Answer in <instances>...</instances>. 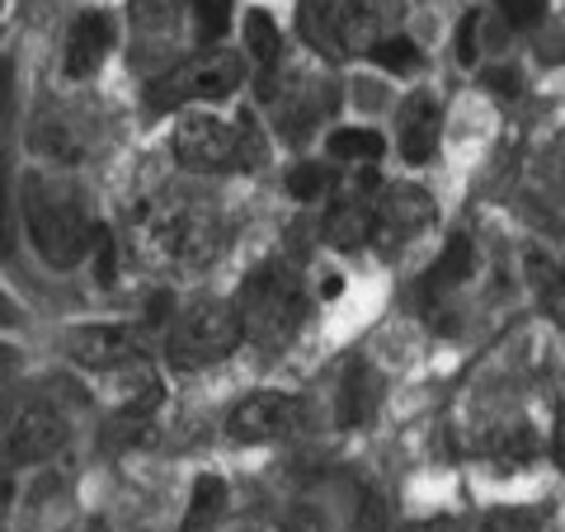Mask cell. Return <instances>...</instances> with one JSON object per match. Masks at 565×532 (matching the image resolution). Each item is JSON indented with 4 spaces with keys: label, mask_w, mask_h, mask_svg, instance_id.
<instances>
[{
    "label": "cell",
    "mask_w": 565,
    "mask_h": 532,
    "mask_svg": "<svg viewBox=\"0 0 565 532\" xmlns=\"http://www.w3.org/2000/svg\"><path fill=\"white\" fill-rule=\"evenodd\" d=\"M132 236L137 251L147 255L156 269H207L226 245V222L217 203L193 199V193H156V199L137 203L132 212Z\"/></svg>",
    "instance_id": "6da1fadb"
},
{
    "label": "cell",
    "mask_w": 565,
    "mask_h": 532,
    "mask_svg": "<svg viewBox=\"0 0 565 532\" xmlns=\"http://www.w3.org/2000/svg\"><path fill=\"white\" fill-rule=\"evenodd\" d=\"M20 208H24L29 241H33V251L43 255V264H52V269H76V264L90 255L95 222L85 217L76 189L66 180L29 170L24 189H20Z\"/></svg>",
    "instance_id": "7a4b0ae2"
},
{
    "label": "cell",
    "mask_w": 565,
    "mask_h": 532,
    "mask_svg": "<svg viewBox=\"0 0 565 532\" xmlns=\"http://www.w3.org/2000/svg\"><path fill=\"white\" fill-rule=\"evenodd\" d=\"M236 321L241 334L264 349H282L307 321V283L288 259H264L259 269L245 274L236 292Z\"/></svg>",
    "instance_id": "3957f363"
},
{
    "label": "cell",
    "mask_w": 565,
    "mask_h": 532,
    "mask_svg": "<svg viewBox=\"0 0 565 532\" xmlns=\"http://www.w3.org/2000/svg\"><path fill=\"white\" fill-rule=\"evenodd\" d=\"M174 161L193 174H241L269 161V147L250 114L222 118L203 109L174 123Z\"/></svg>",
    "instance_id": "277c9868"
},
{
    "label": "cell",
    "mask_w": 565,
    "mask_h": 532,
    "mask_svg": "<svg viewBox=\"0 0 565 532\" xmlns=\"http://www.w3.org/2000/svg\"><path fill=\"white\" fill-rule=\"evenodd\" d=\"M401 20V0H302L297 6V29L311 47L344 62L353 52H373L392 24Z\"/></svg>",
    "instance_id": "5b68a950"
},
{
    "label": "cell",
    "mask_w": 565,
    "mask_h": 532,
    "mask_svg": "<svg viewBox=\"0 0 565 532\" xmlns=\"http://www.w3.org/2000/svg\"><path fill=\"white\" fill-rule=\"evenodd\" d=\"M241 81H245V62L236 52L207 47L199 57L161 71V76L147 85V109L151 114H180L189 104H222L241 91Z\"/></svg>",
    "instance_id": "8992f818"
},
{
    "label": "cell",
    "mask_w": 565,
    "mask_h": 532,
    "mask_svg": "<svg viewBox=\"0 0 565 532\" xmlns=\"http://www.w3.org/2000/svg\"><path fill=\"white\" fill-rule=\"evenodd\" d=\"M245 340L236 307L226 301H189V307L166 326V363L174 372H203L212 363H222L226 353H236Z\"/></svg>",
    "instance_id": "52a82bcc"
},
{
    "label": "cell",
    "mask_w": 565,
    "mask_h": 532,
    "mask_svg": "<svg viewBox=\"0 0 565 532\" xmlns=\"http://www.w3.org/2000/svg\"><path fill=\"white\" fill-rule=\"evenodd\" d=\"M307 424V401L292 392H255L226 415V434L236 443H278Z\"/></svg>",
    "instance_id": "ba28073f"
},
{
    "label": "cell",
    "mask_w": 565,
    "mask_h": 532,
    "mask_svg": "<svg viewBox=\"0 0 565 532\" xmlns=\"http://www.w3.org/2000/svg\"><path fill=\"white\" fill-rule=\"evenodd\" d=\"M71 443V415L52 401H29L20 415L10 419L6 453L10 462H47Z\"/></svg>",
    "instance_id": "9c48e42d"
},
{
    "label": "cell",
    "mask_w": 565,
    "mask_h": 532,
    "mask_svg": "<svg viewBox=\"0 0 565 532\" xmlns=\"http://www.w3.org/2000/svg\"><path fill=\"white\" fill-rule=\"evenodd\" d=\"M438 217L434 199L424 193L419 184H392V189H377V222H373V241L382 251H392V245H405L415 241L424 226Z\"/></svg>",
    "instance_id": "30bf717a"
},
{
    "label": "cell",
    "mask_w": 565,
    "mask_h": 532,
    "mask_svg": "<svg viewBox=\"0 0 565 532\" xmlns=\"http://www.w3.org/2000/svg\"><path fill=\"white\" fill-rule=\"evenodd\" d=\"M377 189L382 184L373 180V174H363L349 193H340V199L330 203V212H326V245H334V251H359V245L373 241Z\"/></svg>",
    "instance_id": "8fae6325"
},
{
    "label": "cell",
    "mask_w": 565,
    "mask_h": 532,
    "mask_svg": "<svg viewBox=\"0 0 565 532\" xmlns=\"http://www.w3.org/2000/svg\"><path fill=\"white\" fill-rule=\"evenodd\" d=\"M29 141L47 161L76 166V161H85V151H90V123L81 118V109H71V104H57V109L47 104V109H39V118H33Z\"/></svg>",
    "instance_id": "7c38bea8"
},
{
    "label": "cell",
    "mask_w": 565,
    "mask_h": 532,
    "mask_svg": "<svg viewBox=\"0 0 565 532\" xmlns=\"http://www.w3.org/2000/svg\"><path fill=\"white\" fill-rule=\"evenodd\" d=\"M66 353L85 372H118L137 359V340L128 326H76L66 334Z\"/></svg>",
    "instance_id": "4fadbf2b"
},
{
    "label": "cell",
    "mask_w": 565,
    "mask_h": 532,
    "mask_svg": "<svg viewBox=\"0 0 565 532\" xmlns=\"http://www.w3.org/2000/svg\"><path fill=\"white\" fill-rule=\"evenodd\" d=\"M109 52H114V20L109 14H95V10L81 14V20L71 24V39H66V76L90 81Z\"/></svg>",
    "instance_id": "5bb4252c"
},
{
    "label": "cell",
    "mask_w": 565,
    "mask_h": 532,
    "mask_svg": "<svg viewBox=\"0 0 565 532\" xmlns=\"http://www.w3.org/2000/svg\"><path fill=\"white\" fill-rule=\"evenodd\" d=\"M438 151V99L411 95L401 104V156L411 166H424Z\"/></svg>",
    "instance_id": "9a60e30c"
},
{
    "label": "cell",
    "mask_w": 565,
    "mask_h": 532,
    "mask_svg": "<svg viewBox=\"0 0 565 532\" xmlns=\"http://www.w3.org/2000/svg\"><path fill=\"white\" fill-rule=\"evenodd\" d=\"M340 424L344 429H359V424H367V415L377 411V377H373V368L367 363H353L344 372V382H340Z\"/></svg>",
    "instance_id": "2e32d148"
},
{
    "label": "cell",
    "mask_w": 565,
    "mask_h": 532,
    "mask_svg": "<svg viewBox=\"0 0 565 532\" xmlns=\"http://www.w3.org/2000/svg\"><path fill=\"white\" fill-rule=\"evenodd\" d=\"M471 269H476L471 241H467V236H452V241L444 245V255H438V264L429 269V278H424V292H429V297H444V292H452V288H462V283L471 278Z\"/></svg>",
    "instance_id": "e0dca14e"
},
{
    "label": "cell",
    "mask_w": 565,
    "mask_h": 532,
    "mask_svg": "<svg viewBox=\"0 0 565 532\" xmlns=\"http://www.w3.org/2000/svg\"><path fill=\"white\" fill-rule=\"evenodd\" d=\"M226 509V481L222 476H199L189 490V509H184V528L180 532H212Z\"/></svg>",
    "instance_id": "ac0fdd59"
},
{
    "label": "cell",
    "mask_w": 565,
    "mask_h": 532,
    "mask_svg": "<svg viewBox=\"0 0 565 532\" xmlns=\"http://www.w3.org/2000/svg\"><path fill=\"white\" fill-rule=\"evenodd\" d=\"M245 52L255 57L259 71H278L282 33H278V24H274L264 10H250V14H245Z\"/></svg>",
    "instance_id": "d6986e66"
},
{
    "label": "cell",
    "mask_w": 565,
    "mask_h": 532,
    "mask_svg": "<svg viewBox=\"0 0 565 532\" xmlns=\"http://www.w3.org/2000/svg\"><path fill=\"white\" fill-rule=\"evenodd\" d=\"M10 132V62H0V255L10 251V170H6V137Z\"/></svg>",
    "instance_id": "ffe728a7"
},
{
    "label": "cell",
    "mask_w": 565,
    "mask_h": 532,
    "mask_svg": "<svg viewBox=\"0 0 565 532\" xmlns=\"http://www.w3.org/2000/svg\"><path fill=\"white\" fill-rule=\"evenodd\" d=\"M382 151H386V141H382V132H373V128H334V132H330V156H340V161H363V166H373Z\"/></svg>",
    "instance_id": "44dd1931"
},
{
    "label": "cell",
    "mask_w": 565,
    "mask_h": 532,
    "mask_svg": "<svg viewBox=\"0 0 565 532\" xmlns=\"http://www.w3.org/2000/svg\"><path fill=\"white\" fill-rule=\"evenodd\" d=\"M486 453L500 467H523V462H533V457H537V438L527 434L523 424H514V429H494L486 438Z\"/></svg>",
    "instance_id": "7402d4cb"
},
{
    "label": "cell",
    "mask_w": 565,
    "mask_h": 532,
    "mask_svg": "<svg viewBox=\"0 0 565 532\" xmlns=\"http://www.w3.org/2000/svg\"><path fill=\"white\" fill-rule=\"evenodd\" d=\"M334 189V170L321 166V161H307V166H297L288 174V193L297 203H311V199H326V193Z\"/></svg>",
    "instance_id": "603a6c76"
},
{
    "label": "cell",
    "mask_w": 565,
    "mask_h": 532,
    "mask_svg": "<svg viewBox=\"0 0 565 532\" xmlns=\"http://www.w3.org/2000/svg\"><path fill=\"white\" fill-rule=\"evenodd\" d=\"M367 57H373L382 71H415L419 66V47L405 39V33H386V39L367 52Z\"/></svg>",
    "instance_id": "cb8c5ba5"
},
{
    "label": "cell",
    "mask_w": 565,
    "mask_h": 532,
    "mask_svg": "<svg viewBox=\"0 0 565 532\" xmlns=\"http://www.w3.org/2000/svg\"><path fill=\"white\" fill-rule=\"evenodd\" d=\"M189 6H193V29H199L203 43L222 39L226 24H232V0H189Z\"/></svg>",
    "instance_id": "d4e9b609"
},
{
    "label": "cell",
    "mask_w": 565,
    "mask_h": 532,
    "mask_svg": "<svg viewBox=\"0 0 565 532\" xmlns=\"http://www.w3.org/2000/svg\"><path fill=\"white\" fill-rule=\"evenodd\" d=\"M90 259H95V278L104 283V288H114V283H118V264H114V232H109V226H99V222H95Z\"/></svg>",
    "instance_id": "484cf974"
},
{
    "label": "cell",
    "mask_w": 565,
    "mask_h": 532,
    "mask_svg": "<svg viewBox=\"0 0 565 532\" xmlns=\"http://www.w3.org/2000/svg\"><path fill=\"white\" fill-rule=\"evenodd\" d=\"M282 532H330V519L316 504H292L282 513Z\"/></svg>",
    "instance_id": "4316f807"
},
{
    "label": "cell",
    "mask_w": 565,
    "mask_h": 532,
    "mask_svg": "<svg viewBox=\"0 0 565 532\" xmlns=\"http://www.w3.org/2000/svg\"><path fill=\"white\" fill-rule=\"evenodd\" d=\"M481 532H537V519L527 509H494Z\"/></svg>",
    "instance_id": "83f0119b"
},
{
    "label": "cell",
    "mask_w": 565,
    "mask_h": 532,
    "mask_svg": "<svg viewBox=\"0 0 565 532\" xmlns=\"http://www.w3.org/2000/svg\"><path fill=\"white\" fill-rule=\"evenodd\" d=\"M500 10H504V20L514 29H533L546 14V0H500Z\"/></svg>",
    "instance_id": "f1b7e54d"
},
{
    "label": "cell",
    "mask_w": 565,
    "mask_h": 532,
    "mask_svg": "<svg viewBox=\"0 0 565 532\" xmlns=\"http://www.w3.org/2000/svg\"><path fill=\"white\" fill-rule=\"evenodd\" d=\"M542 297H546V311H552V321L565 330V259L556 264L552 274H546V288H542Z\"/></svg>",
    "instance_id": "f546056e"
},
{
    "label": "cell",
    "mask_w": 565,
    "mask_h": 532,
    "mask_svg": "<svg viewBox=\"0 0 565 532\" xmlns=\"http://www.w3.org/2000/svg\"><path fill=\"white\" fill-rule=\"evenodd\" d=\"M476 29H481V20H476V14H467V20L457 24V62H462V66L476 62Z\"/></svg>",
    "instance_id": "4dcf8cb0"
},
{
    "label": "cell",
    "mask_w": 565,
    "mask_h": 532,
    "mask_svg": "<svg viewBox=\"0 0 565 532\" xmlns=\"http://www.w3.org/2000/svg\"><path fill=\"white\" fill-rule=\"evenodd\" d=\"M10 504H14V481L0 476V532H6V519H10Z\"/></svg>",
    "instance_id": "1f68e13d"
},
{
    "label": "cell",
    "mask_w": 565,
    "mask_h": 532,
    "mask_svg": "<svg viewBox=\"0 0 565 532\" xmlns=\"http://www.w3.org/2000/svg\"><path fill=\"white\" fill-rule=\"evenodd\" d=\"M490 91H500V95H514V91H519L514 71H490Z\"/></svg>",
    "instance_id": "d6a6232c"
},
{
    "label": "cell",
    "mask_w": 565,
    "mask_h": 532,
    "mask_svg": "<svg viewBox=\"0 0 565 532\" xmlns=\"http://www.w3.org/2000/svg\"><path fill=\"white\" fill-rule=\"evenodd\" d=\"M552 457H556V467L565 471V411H561V419H556V438H552Z\"/></svg>",
    "instance_id": "836d02e7"
},
{
    "label": "cell",
    "mask_w": 565,
    "mask_h": 532,
    "mask_svg": "<svg viewBox=\"0 0 565 532\" xmlns=\"http://www.w3.org/2000/svg\"><path fill=\"white\" fill-rule=\"evenodd\" d=\"M20 368V349H10V344H0V382L10 377V372Z\"/></svg>",
    "instance_id": "e575fe53"
},
{
    "label": "cell",
    "mask_w": 565,
    "mask_h": 532,
    "mask_svg": "<svg viewBox=\"0 0 565 532\" xmlns=\"http://www.w3.org/2000/svg\"><path fill=\"white\" fill-rule=\"evenodd\" d=\"M10 326H20V311H14V301L0 292V330H10Z\"/></svg>",
    "instance_id": "d590c367"
},
{
    "label": "cell",
    "mask_w": 565,
    "mask_h": 532,
    "mask_svg": "<svg viewBox=\"0 0 565 532\" xmlns=\"http://www.w3.org/2000/svg\"><path fill=\"white\" fill-rule=\"evenodd\" d=\"M552 170H556V184H561V193H565V137L556 141V156H552Z\"/></svg>",
    "instance_id": "8d00e7d4"
},
{
    "label": "cell",
    "mask_w": 565,
    "mask_h": 532,
    "mask_svg": "<svg viewBox=\"0 0 565 532\" xmlns=\"http://www.w3.org/2000/svg\"><path fill=\"white\" fill-rule=\"evenodd\" d=\"M66 532H99V523H76V528H66Z\"/></svg>",
    "instance_id": "74e56055"
}]
</instances>
